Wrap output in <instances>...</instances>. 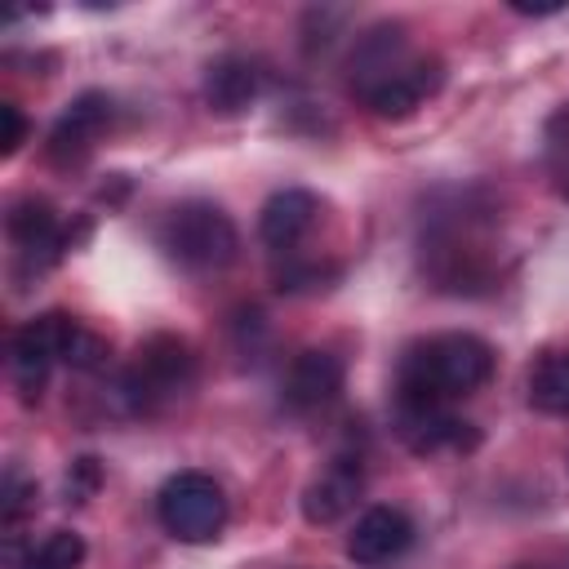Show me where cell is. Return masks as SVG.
Listing matches in <instances>:
<instances>
[{
    "mask_svg": "<svg viewBox=\"0 0 569 569\" xmlns=\"http://www.w3.org/2000/svg\"><path fill=\"white\" fill-rule=\"evenodd\" d=\"M493 373V347L476 333H431L405 347L396 369V400L413 405H453L480 391Z\"/></svg>",
    "mask_w": 569,
    "mask_h": 569,
    "instance_id": "obj_1",
    "label": "cell"
},
{
    "mask_svg": "<svg viewBox=\"0 0 569 569\" xmlns=\"http://www.w3.org/2000/svg\"><path fill=\"white\" fill-rule=\"evenodd\" d=\"M191 382H196V356H191V347L182 338H173V333H151L133 351V360L120 373V387L116 391H120V400H124L129 413H156V409L173 405L178 396H187Z\"/></svg>",
    "mask_w": 569,
    "mask_h": 569,
    "instance_id": "obj_2",
    "label": "cell"
},
{
    "mask_svg": "<svg viewBox=\"0 0 569 569\" xmlns=\"http://www.w3.org/2000/svg\"><path fill=\"white\" fill-rule=\"evenodd\" d=\"M156 240L187 271H222L236 258V249H240L236 222L213 200H182V204H173L164 213Z\"/></svg>",
    "mask_w": 569,
    "mask_h": 569,
    "instance_id": "obj_3",
    "label": "cell"
},
{
    "mask_svg": "<svg viewBox=\"0 0 569 569\" xmlns=\"http://www.w3.org/2000/svg\"><path fill=\"white\" fill-rule=\"evenodd\" d=\"M156 516L178 542H209L227 525V493L209 471H173L156 493Z\"/></svg>",
    "mask_w": 569,
    "mask_h": 569,
    "instance_id": "obj_4",
    "label": "cell"
},
{
    "mask_svg": "<svg viewBox=\"0 0 569 569\" xmlns=\"http://www.w3.org/2000/svg\"><path fill=\"white\" fill-rule=\"evenodd\" d=\"M80 329L84 325L67 311H44V316H31L27 325H18V333L9 342V373H13V382L27 400L40 396L49 373L71 360V347H76Z\"/></svg>",
    "mask_w": 569,
    "mask_h": 569,
    "instance_id": "obj_5",
    "label": "cell"
},
{
    "mask_svg": "<svg viewBox=\"0 0 569 569\" xmlns=\"http://www.w3.org/2000/svg\"><path fill=\"white\" fill-rule=\"evenodd\" d=\"M440 84H445V62L431 58V53H409L396 71H387V76H382L378 84H369L360 98H365V107H369L373 116H382V120H405V116H413L427 98H436Z\"/></svg>",
    "mask_w": 569,
    "mask_h": 569,
    "instance_id": "obj_6",
    "label": "cell"
},
{
    "mask_svg": "<svg viewBox=\"0 0 569 569\" xmlns=\"http://www.w3.org/2000/svg\"><path fill=\"white\" fill-rule=\"evenodd\" d=\"M409 547H413V520L400 507H369L347 533V556L365 569H382L400 560Z\"/></svg>",
    "mask_w": 569,
    "mask_h": 569,
    "instance_id": "obj_7",
    "label": "cell"
},
{
    "mask_svg": "<svg viewBox=\"0 0 569 569\" xmlns=\"http://www.w3.org/2000/svg\"><path fill=\"white\" fill-rule=\"evenodd\" d=\"M396 436L413 453H445L476 445L471 422L453 418L449 405H413V400H396Z\"/></svg>",
    "mask_w": 569,
    "mask_h": 569,
    "instance_id": "obj_8",
    "label": "cell"
},
{
    "mask_svg": "<svg viewBox=\"0 0 569 569\" xmlns=\"http://www.w3.org/2000/svg\"><path fill=\"white\" fill-rule=\"evenodd\" d=\"M280 391H284V405L293 413H311L342 391V360L329 347H307L293 356Z\"/></svg>",
    "mask_w": 569,
    "mask_h": 569,
    "instance_id": "obj_9",
    "label": "cell"
},
{
    "mask_svg": "<svg viewBox=\"0 0 569 569\" xmlns=\"http://www.w3.org/2000/svg\"><path fill=\"white\" fill-rule=\"evenodd\" d=\"M316 218H320V200L311 191H302V187H284L262 204L258 236H262V244L271 253H293L307 240V231L316 227Z\"/></svg>",
    "mask_w": 569,
    "mask_h": 569,
    "instance_id": "obj_10",
    "label": "cell"
},
{
    "mask_svg": "<svg viewBox=\"0 0 569 569\" xmlns=\"http://www.w3.org/2000/svg\"><path fill=\"white\" fill-rule=\"evenodd\" d=\"M111 116H116V102H111L107 93H98V89L80 93V98L58 116V124H53V133H49L53 160H80V156L98 142V133L111 124Z\"/></svg>",
    "mask_w": 569,
    "mask_h": 569,
    "instance_id": "obj_11",
    "label": "cell"
},
{
    "mask_svg": "<svg viewBox=\"0 0 569 569\" xmlns=\"http://www.w3.org/2000/svg\"><path fill=\"white\" fill-rule=\"evenodd\" d=\"M9 240L18 244L22 258H31L36 267H49V262H58V253L67 244V231H62V222H58L49 200L27 196V200H18L9 209Z\"/></svg>",
    "mask_w": 569,
    "mask_h": 569,
    "instance_id": "obj_12",
    "label": "cell"
},
{
    "mask_svg": "<svg viewBox=\"0 0 569 569\" xmlns=\"http://www.w3.org/2000/svg\"><path fill=\"white\" fill-rule=\"evenodd\" d=\"M360 485H365L360 462H351V458L329 462V467L302 489V516H307L311 525H333V520H342V516L351 511V502L360 498Z\"/></svg>",
    "mask_w": 569,
    "mask_h": 569,
    "instance_id": "obj_13",
    "label": "cell"
},
{
    "mask_svg": "<svg viewBox=\"0 0 569 569\" xmlns=\"http://www.w3.org/2000/svg\"><path fill=\"white\" fill-rule=\"evenodd\" d=\"M258 89H262V71H258V62H249V58H240V53H222V58H213L209 71H204V102H209L218 116L244 111V107L258 98Z\"/></svg>",
    "mask_w": 569,
    "mask_h": 569,
    "instance_id": "obj_14",
    "label": "cell"
},
{
    "mask_svg": "<svg viewBox=\"0 0 569 569\" xmlns=\"http://www.w3.org/2000/svg\"><path fill=\"white\" fill-rule=\"evenodd\" d=\"M529 405L556 418H569V347L565 351H547L533 369H529Z\"/></svg>",
    "mask_w": 569,
    "mask_h": 569,
    "instance_id": "obj_15",
    "label": "cell"
},
{
    "mask_svg": "<svg viewBox=\"0 0 569 569\" xmlns=\"http://www.w3.org/2000/svg\"><path fill=\"white\" fill-rule=\"evenodd\" d=\"M84 565V538L71 529H53L49 538L31 542L13 569H80Z\"/></svg>",
    "mask_w": 569,
    "mask_h": 569,
    "instance_id": "obj_16",
    "label": "cell"
},
{
    "mask_svg": "<svg viewBox=\"0 0 569 569\" xmlns=\"http://www.w3.org/2000/svg\"><path fill=\"white\" fill-rule=\"evenodd\" d=\"M542 164L560 196H569V107H556L542 124Z\"/></svg>",
    "mask_w": 569,
    "mask_h": 569,
    "instance_id": "obj_17",
    "label": "cell"
},
{
    "mask_svg": "<svg viewBox=\"0 0 569 569\" xmlns=\"http://www.w3.org/2000/svg\"><path fill=\"white\" fill-rule=\"evenodd\" d=\"M36 511V485L22 476V471H9L4 476V498H0V516H4V529L18 533L22 516Z\"/></svg>",
    "mask_w": 569,
    "mask_h": 569,
    "instance_id": "obj_18",
    "label": "cell"
},
{
    "mask_svg": "<svg viewBox=\"0 0 569 569\" xmlns=\"http://www.w3.org/2000/svg\"><path fill=\"white\" fill-rule=\"evenodd\" d=\"M0 120H4V156H13L22 142H27V120H22V111H18V102H4L0 107Z\"/></svg>",
    "mask_w": 569,
    "mask_h": 569,
    "instance_id": "obj_19",
    "label": "cell"
},
{
    "mask_svg": "<svg viewBox=\"0 0 569 569\" xmlns=\"http://www.w3.org/2000/svg\"><path fill=\"white\" fill-rule=\"evenodd\" d=\"M516 13H525V18H547V13H560L565 4H511Z\"/></svg>",
    "mask_w": 569,
    "mask_h": 569,
    "instance_id": "obj_20",
    "label": "cell"
}]
</instances>
